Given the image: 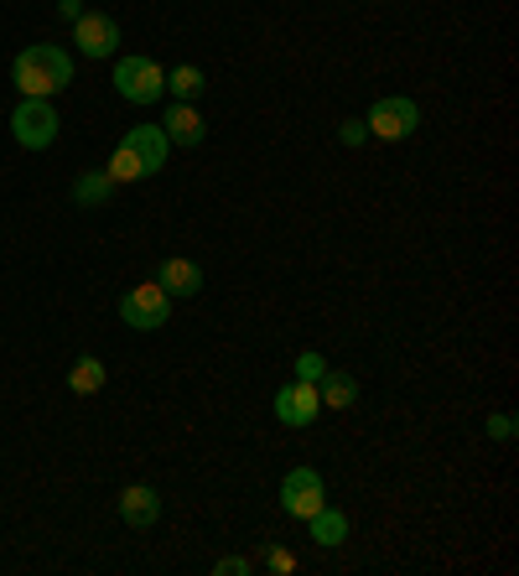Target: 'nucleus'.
Segmentation results:
<instances>
[{"label": "nucleus", "mask_w": 519, "mask_h": 576, "mask_svg": "<svg viewBox=\"0 0 519 576\" xmlns=\"http://www.w3.org/2000/svg\"><path fill=\"white\" fill-rule=\"evenodd\" d=\"M11 84L21 88V100H52L73 84V57L57 42H36V48L17 52L11 63Z\"/></svg>", "instance_id": "nucleus-1"}, {"label": "nucleus", "mask_w": 519, "mask_h": 576, "mask_svg": "<svg viewBox=\"0 0 519 576\" xmlns=\"http://www.w3.org/2000/svg\"><path fill=\"white\" fill-rule=\"evenodd\" d=\"M115 94H120L125 104H156L167 94V69H161L156 57L130 52V57L115 63Z\"/></svg>", "instance_id": "nucleus-2"}, {"label": "nucleus", "mask_w": 519, "mask_h": 576, "mask_svg": "<svg viewBox=\"0 0 519 576\" xmlns=\"http://www.w3.org/2000/svg\"><path fill=\"white\" fill-rule=\"evenodd\" d=\"M120 323L136 327V333H156V327H167V317H172V296L156 286V281H146V286H130L120 296Z\"/></svg>", "instance_id": "nucleus-3"}, {"label": "nucleus", "mask_w": 519, "mask_h": 576, "mask_svg": "<svg viewBox=\"0 0 519 576\" xmlns=\"http://www.w3.org/2000/svg\"><path fill=\"white\" fill-rule=\"evenodd\" d=\"M57 109H52V100H21L17 109H11V136H17V146H27V151H47L52 140H57Z\"/></svg>", "instance_id": "nucleus-4"}, {"label": "nucleus", "mask_w": 519, "mask_h": 576, "mask_svg": "<svg viewBox=\"0 0 519 576\" xmlns=\"http://www.w3.org/2000/svg\"><path fill=\"white\" fill-rule=\"evenodd\" d=\"M369 136L380 140H405L415 136V125H421V109H415V100H405V94H384V100L369 104Z\"/></svg>", "instance_id": "nucleus-5"}, {"label": "nucleus", "mask_w": 519, "mask_h": 576, "mask_svg": "<svg viewBox=\"0 0 519 576\" xmlns=\"http://www.w3.org/2000/svg\"><path fill=\"white\" fill-rule=\"evenodd\" d=\"M322 504H328V483H322L317 468H292V473L280 478V509L292 520H311Z\"/></svg>", "instance_id": "nucleus-6"}, {"label": "nucleus", "mask_w": 519, "mask_h": 576, "mask_svg": "<svg viewBox=\"0 0 519 576\" xmlns=\"http://www.w3.org/2000/svg\"><path fill=\"white\" fill-rule=\"evenodd\" d=\"M73 48L84 52V57H115V48H120V21L109 17V11H84V17L73 21Z\"/></svg>", "instance_id": "nucleus-7"}, {"label": "nucleus", "mask_w": 519, "mask_h": 576, "mask_svg": "<svg viewBox=\"0 0 519 576\" xmlns=\"http://www.w3.org/2000/svg\"><path fill=\"white\" fill-rule=\"evenodd\" d=\"M276 421L292 426V431H301V426H311L317 416H322V395H317V385H307V379H292V385H280L276 390Z\"/></svg>", "instance_id": "nucleus-8"}, {"label": "nucleus", "mask_w": 519, "mask_h": 576, "mask_svg": "<svg viewBox=\"0 0 519 576\" xmlns=\"http://www.w3.org/2000/svg\"><path fill=\"white\" fill-rule=\"evenodd\" d=\"M120 146H130V156L140 161L146 177H156V171L167 167V151H172V140H167L161 125H130V130L120 136Z\"/></svg>", "instance_id": "nucleus-9"}, {"label": "nucleus", "mask_w": 519, "mask_h": 576, "mask_svg": "<svg viewBox=\"0 0 519 576\" xmlns=\"http://www.w3.org/2000/svg\"><path fill=\"white\" fill-rule=\"evenodd\" d=\"M161 130H167V140L172 146H188V151H198L203 146V136H208V125H203V115H198V104H167V115H161Z\"/></svg>", "instance_id": "nucleus-10"}, {"label": "nucleus", "mask_w": 519, "mask_h": 576, "mask_svg": "<svg viewBox=\"0 0 519 576\" xmlns=\"http://www.w3.org/2000/svg\"><path fill=\"white\" fill-rule=\"evenodd\" d=\"M156 286L167 291V296H198V291H203V271H198V260H182V254H172V260H161Z\"/></svg>", "instance_id": "nucleus-11"}, {"label": "nucleus", "mask_w": 519, "mask_h": 576, "mask_svg": "<svg viewBox=\"0 0 519 576\" xmlns=\"http://www.w3.org/2000/svg\"><path fill=\"white\" fill-rule=\"evenodd\" d=\"M120 520L130 530H151L156 520H161V499H156V489H146V483H130V489L120 493Z\"/></svg>", "instance_id": "nucleus-12"}, {"label": "nucleus", "mask_w": 519, "mask_h": 576, "mask_svg": "<svg viewBox=\"0 0 519 576\" xmlns=\"http://www.w3.org/2000/svg\"><path fill=\"white\" fill-rule=\"evenodd\" d=\"M301 525L311 530V541L322 545V551H338V545L348 541V514L343 509H332V504H322L311 520H301Z\"/></svg>", "instance_id": "nucleus-13"}, {"label": "nucleus", "mask_w": 519, "mask_h": 576, "mask_svg": "<svg viewBox=\"0 0 519 576\" xmlns=\"http://www.w3.org/2000/svg\"><path fill=\"white\" fill-rule=\"evenodd\" d=\"M317 395H322V406L328 410H348L353 406V400H359V379H353V374H322V379H317Z\"/></svg>", "instance_id": "nucleus-14"}, {"label": "nucleus", "mask_w": 519, "mask_h": 576, "mask_svg": "<svg viewBox=\"0 0 519 576\" xmlns=\"http://www.w3.org/2000/svg\"><path fill=\"white\" fill-rule=\"evenodd\" d=\"M109 192H115V182H109L104 171H84V177L73 182V203L78 208H104L109 203Z\"/></svg>", "instance_id": "nucleus-15"}, {"label": "nucleus", "mask_w": 519, "mask_h": 576, "mask_svg": "<svg viewBox=\"0 0 519 576\" xmlns=\"http://www.w3.org/2000/svg\"><path fill=\"white\" fill-rule=\"evenodd\" d=\"M104 379H109V374H104V364L94 354H84L78 364H73V374H68V390L73 395H99Z\"/></svg>", "instance_id": "nucleus-16"}, {"label": "nucleus", "mask_w": 519, "mask_h": 576, "mask_svg": "<svg viewBox=\"0 0 519 576\" xmlns=\"http://www.w3.org/2000/svg\"><path fill=\"white\" fill-rule=\"evenodd\" d=\"M203 69H192V63H182V69H172L167 73V94H172V100H182V104H192L198 100V94H203Z\"/></svg>", "instance_id": "nucleus-17"}, {"label": "nucleus", "mask_w": 519, "mask_h": 576, "mask_svg": "<svg viewBox=\"0 0 519 576\" xmlns=\"http://www.w3.org/2000/svg\"><path fill=\"white\" fill-rule=\"evenodd\" d=\"M104 177L115 187H125V182H140L146 171H140V161L130 156V146H115V156H109V167H104Z\"/></svg>", "instance_id": "nucleus-18"}, {"label": "nucleus", "mask_w": 519, "mask_h": 576, "mask_svg": "<svg viewBox=\"0 0 519 576\" xmlns=\"http://www.w3.org/2000/svg\"><path fill=\"white\" fill-rule=\"evenodd\" d=\"M296 379H307V385H317V379H322V374H328V358L317 354V348H307V354H296Z\"/></svg>", "instance_id": "nucleus-19"}, {"label": "nucleus", "mask_w": 519, "mask_h": 576, "mask_svg": "<svg viewBox=\"0 0 519 576\" xmlns=\"http://www.w3.org/2000/svg\"><path fill=\"white\" fill-rule=\"evenodd\" d=\"M265 572L292 576V572H296V556H292V551H286V545H271V551H265Z\"/></svg>", "instance_id": "nucleus-20"}, {"label": "nucleus", "mask_w": 519, "mask_h": 576, "mask_svg": "<svg viewBox=\"0 0 519 576\" xmlns=\"http://www.w3.org/2000/svg\"><path fill=\"white\" fill-rule=\"evenodd\" d=\"M363 136H369V125H363V119H343V130H338L343 146H363Z\"/></svg>", "instance_id": "nucleus-21"}, {"label": "nucleus", "mask_w": 519, "mask_h": 576, "mask_svg": "<svg viewBox=\"0 0 519 576\" xmlns=\"http://www.w3.org/2000/svg\"><path fill=\"white\" fill-rule=\"evenodd\" d=\"M250 572V561L244 556H224V561H213V576H244Z\"/></svg>", "instance_id": "nucleus-22"}, {"label": "nucleus", "mask_w": 519, "mask_h": 576, "mask_svg": "<svg viewBox=\"0 0 519 576\" xmlns=\"http://www.w3.org/2000/svg\"><path fill=\"white\" fill-rule=\"evenodd\" d=\"M488 437H494V441H515V416H494V421H488Z\"/></svg>", "instance_id": "nucleus-23"}, {"label": "nucleus", "mask_w": 519, "mask_h": 576, "mask_svg": "<svg viewBox=\"0 0 519 576\" xmlns=\"http://www.w3.org/2000/svg\"><path fill=\"white\" fill-rule=\"evenodd\" d=\"M57 17H63V21H78V17H84V0H63V6H57Z\"/></svg>", "instance_id": "nucleus-24"}]
</instances>
